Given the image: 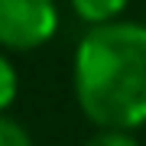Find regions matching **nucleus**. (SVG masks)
I'll return each mask as SVG.
<instances>
[{"label": "nucleus", "mask_w": 146, "mask_h": 146, "mask_svg": "<svg viewBox=\"0 0 146 146\" xmlns=\"http://www.w3.org/2000/svg\"><path fill=\"white\" fill-rule=\"evenodd\" d=\"M72 88L94 127L140 130L146 123V23L88 26L75 46Z\"/></svg>", "instance_id": "nucleus-1"}, {"label": "nucleus", "mask_w": 146, "mask_h": 146, "mask_svg": "<svg viewBox=\"0 0 146 146\" xmlns=\"http://www.w3.org/2000/svg\"><path fill=\"white\" fill-rule=\"evenodd\" d=\"M62 13L55 0H0V49L33 52L58 33Z\"/></svg>", "instance_id": "nucleus-2"}, {"label": "nucleus", "mask_w": 146, "mask_h": 146, "mask_svg": "<svg viewBox=\"0 0 146 146\" xmlns=\"http://www.w3.org/2000/svg\"><path fill=\"white\" fill-rule=\"evenodd\" d=\"M68 7H72L75 16L84 20L88 26H101V23L120 20L123 10L130 7V0H68Z\"/></svg>", "instance_id": "nucleus-3"}, {"label": "nucleus", "mask_w": 146, "mask_h": 146, "mask_svg": "<svg viewBox=\"0 0 146 146\" xmlns=\"http://www.w3.org/2000/svg\"><path fill=\"white\" fill-rule=\"evenodd\" d=\"M16 94H20V72H16V65L0 52V114H7V110L13 107Z\"/></svg>", "instance_id": "nucleus-4"}, {"label": "nucleus", "mask_w": 146, "mask_h": 146, "mask_svg": "<svg viewBox=\"0 0 146 146\" xmlns=\"http://www.w3.org/2000/svg\"><path fill=\"white\" fill-rule=\"evenodd\" d=\"M81 146H140L133 130H114V127H98Z\"/></svg>", "instance_id": "nucleus-5"}, {"label": "nucleus", "mask_w": 146, "mask_h": 146, "mask_svg": "<svg viewBox=\"0 0 146 146\" xmlns=\"http://www.w3.org/2000/svg\"><path fill=\"white\" fill-rule=\"evenodd\" d=\"M0 146H33V136L20 120L0 114Z\"/></svg>", "instance_id": "nucleus-6"}]
</instances>
